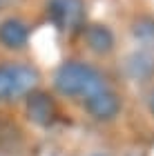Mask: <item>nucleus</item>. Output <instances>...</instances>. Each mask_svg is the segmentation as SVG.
I'll return each mask as SVG.
<instances>
[{"instance_id":"nucleus-8","label":"nucleus","mask_w":154,"mask_h":156,"mask_svg":"<svg viewBox=\"0 0 154 156\" xmlns=\"http://www.w3.org/2000/svg\"><path fill=\"white\" fill-rule=\"evenodd\" d=\"M123 72L132 80H148L154 76V54L150 51H136L125 58Z\"/></svg>"},{"instance_id":"nucleus-4","label":"nucleus","mask_w":154,"mask_h":156,"mask_svg":"<svg viewBox=\"0 0 154 156\" xmlns=\"http://www.w3.org/2000/svg\"><path fill=\"white\" fill-rule=\"evenodd\" d=\"M85 109L96 120H112L121 114V98L109 87H103L101 91L85 98Z\"/></svg>"},{"instance_id":"nucleus-10","label":"nucleus","mask_w":154,"mask_h":156,"mask_svg":"<svg viewBox=\"0 0 154 156\" xmlns=\"http://www.w3.org/2000/svg\"><path fill=\"white\" fill-rule=\"evenodd\" d=\"M148 105H150V112H152V114H154V91H152V94H150V101H148Z\"/></svg>"},{"instance_id":"nucleus-7","label":"nucleus","mask_w":154,"mask_h":156,"mask_svg":"<svg viewBox=\"0 0 154 156\" xmlns=\"http://www.w3.org/2000/svg\"><path fill=\"white\" fill-rule=\"evenodd\" d=\"M85 42L87 47L92 49L94 54H109L116 45V38H114V31L109 29L107 25H101V23H94V25H87L85 27Z\"/></svg>"},{"instance_id":"nucleus-1","label":"nucleus","mask_w":154,"mask_h":156,"mask_svg":"<svg viewBox=\"0 0 154 156\" xmlns=\"http://www.w3.org/2000/svg\"><path fill=\"white\" fill-rule=\"evenodd\" d=\"M54 87L63 96L72 98H89L92 94L101 91L105 87V78L101 76L98 69H94L87 62L78 60H67L56 69L54 74Z\"/></svg>"},{"instance_id":"nucleus-5","label":"nucleus","mask_w":154,"mask_h":156,"mask_svg":"<svg viewBox=\"0 0 154 156\" xmlns=\"http://www.w3.org/2000/svg\"><path fill=\"white\" fill-rule=\"evenodd\" d=\"M25 109L27 116H29L31 123L36 125H49L56 118V103L52 94H47L43 89H31L29 94L25 96Z\"/></svg>"},{"instance_id":"nucleus-3","label":"nucleus","mask_w":154,"mask_h":156,"mask_svg":"<svg viewBox=\"0 0 154 156\" xmlns=\"http://www.w3.org/2000/svg\"><path fill=\"white\" fill-rule=\"evenodd\" d=\"M49 20L63 34H76L85 27V2L83 0H49Z\"/></svg>"},{"instance_id":"nucleus-6","label":"nucleus","mask_w":154,"mask_h":156,"mask_svg":"<svg viewBox=\"0 0 154 156\" xmlns=\"http://www.w3.org/2000/svg\"><path fill=\"white\" fill-rule=\"evenodd\" d=\"M29 42V27L20 18H7L0 23V45L7 49H23Z\"/></svg>"},{"instance_id":"nucleus-2","label":"nucleus","mask_w":154,"mask_h":156,"mask_svg":"<svg viewBox=\"0 0 154 156\" xmlns=\"http://www.w3.org/2000/svg\"><path fill=\"white\" fill-rule=\"evenodd\" d=\"M38 83V72L23 62H0V103L27 96Z\"/></svg>"},{"instance_id":"nucleus-9","label":"nucleus","mask_w":154,"mask_h":156,"mask_svg":"<svg viewBox=\"0 0 154 156\" xmlns=\"http://www.w3.org/2000/svg\"><path fill=\"white\" fill-rule=\"evenodd\" d=\"M132 34L145 45H154V18H138L132 25Z\"/></svg>"}]
</instances>
